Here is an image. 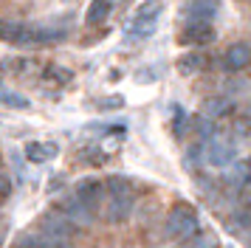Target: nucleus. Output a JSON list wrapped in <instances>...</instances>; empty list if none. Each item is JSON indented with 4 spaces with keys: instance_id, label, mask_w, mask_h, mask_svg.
Listing matches in <instances>:
<instances>
[{
    "instance_id": "12",
    "label": "nucleus",
    "mask_w": 251,
    "mask_h": 248,
    "mask_svg": "<svg viewBox=\"0 0 251 248\" xmlns=\"http://www.w3.org/2000/svg\"><path fill=\"white\" fill-rule=\"evenodd\" d=\"M249 62H251V45L237 43V45L228 48V54H226V68L228 71H240V68H246Z\"/></svg>"
},
{
    "instance_id": "4",
    "label": "nucleus",
    "mask_w": 251,
    "mask_h": 248,
    "mask_svg": "<svg viewBox=\"0 0 251 248\" xmlns=\"http://www.w3.org/2000/svg\"><path fill=\"white\" fill-rule=\"evenodd\" d=\"M203 155H206V164L223 169V167H231V164L237 161V147H234V141L215 135V138H209V141H206Z\"/></svg>"
},
{
    "instance_id": "23",
    "label": "nucleus",
    "mask_w": 251,
    "mask_h": 248,
    "mask_svg": "<svg viewBox=\"0 0 251 248\" xmlns=\"http://www.w3.org/2000/svg\"><path fill=\"white\" fill-rule=\"evenodd\" d=\"M198 133L203 135V138L212 135V122H209V116H201V119H198Z\"/></svg>"
},
{
    "instance_id": "9",
    "label": "nucleus",
    "mask_w": 251,
    "mask_h": 248,
    "mask_svg": "<svg viewBox=\"0 0 251 248\" xmlns=\"http://www.w3.org/2000/svg\"><path fill=\"white\" fill-rule=\"evenodd\" d=\"M217 14V0H189L183 6V17L186 20H212Z\"/></svg>"
},
{
    "instance_id": "2",
    "label": "nucleus",
    "mask_w": 251,
    "mask_h": 248,
    "mask_svg": "<svg viewBox=\"0 0 251 248\" xmlns=\"http://www.w3.org/2000/svg\"><path fill=\"white\" fill-rule=\"evenodd\" d=\"M104 195H107V203H104V220L110 223H122L130 217L133 212V203H136V189L127 178H107L104 183Z\"/></svg>"
},
{
    "instance_id": "22",
    "label": "nucleus",
    "mask_w": 251,
    "mask_h": 248,
    "mask_svg": "<svg viewBox=\"0 0 251 248\" xmlns=\"http://www.w3.org/2000/svg\"><path fill=\"white\" fill-rule=\"evenodd\" d=\"M9 195H12V180L6 178V175H0V206L9 200Z\"/></svg>"
},
{
    "instance_id": "6",
    "label": "nucleus",
    "mask_w": 251,
    "mask_h": 248,
    "mask_svg": "<svg viewBox=\"0 0 251 248\" xmlns=\"http://www.w3.org/2000/svg\"><path fill=\"white\" fill-rule=\"evenodd\" d=\"M76 200L82 203V206H88L91 212H96L99 206H102V198H104V183H99L96 178H85L76 183Z\"/></svg>"
},
{
    "instance_id": "21",
    "label": "nucleus",
    "mask_w": 251,
    "mask_h": 248,
    "mask_svg": "<svg viewBox=\"0 0 251 248\" xmlns=\"http://www.w3.org/2000/svg\"><path fill=\"white\" fill-rule=\"evenodd\" d=\"M51 79H57V82H71V71H65V68H59V65H48V71H46Z\"/></svg>"
},
{
    "instance_id": "14",
    "label": "nucleus",
    "mask_w": 251,
    "mask_h": 248,
    "mask_svg": "<svg viewBox=\"0 0 251 248\" xmlns=\"http://www.w3.org/2000/svg\"><path fill=\"white\" fill-rule=\"evenodd\" d=\"M206 65V56L203 54H183L181 59H178V71H181L183 76H189V74H198L201 68Z\"/></svg>"
},
{
    "instance_id": "19",
    "label": "nucleus",
    "mask_w": 251,
    "mask_h": 248,
    "mask_svg": "<svg viewBox=\"0 0 251 248\" xmlns=\"http://www.w3.org/2000/svg\"><path fill=\"white\" fill-rule=\"evenodd\" d=\"M161 11H164V0H147V3H141L136 9L133 17H144V20H155Z\"/></svg>"
},
{
    "instance_id": "8",
    "label": "nucleus",
    "mask_w": 251,
    "mask_h": 248,
    "mask_svg": "<svg viewBox=\"0 0 251 248\" xmlns=\"http://www.w3.org/2000/svg\"><path fill=\"white\" fill-rule=\"evenodd\" d=\"M212 40H215V28L206 20H192L186 25V31H183V43H189V45H206Z\"/></svg>"
},
{
    "instance_id": "20",
    "label": "nucleus",
    "mask_w": 251,
    "mask_h": 248,
    "mask_svg": "<svg viewBox=\"0 0 251 248\" xmlns=\"http://www.w3.org/2000/svg\"><path fill=\"white\" fill-rule=\"evenodd\" d=\"M186 248H217V240L212 234H195V237H189V246Z\"/></svg>"
},
{
    "instance_id": "18",
    "label": "nucleus",
    "mask_w": 251,
    "mask_h": 248,
    "mask_svg": "<svg viewBox=\"0 0 251 248\" xmlns=\"http://www.w3.org/2000/svg\"><path fill=\"white\" fill-rule=\"evenodd\" d=\"M155 20H144V17H133V23L127 25V34L130 37H150V34H155Z\"/></svg>"
},
{
    "instance_id": "10",
    "label": "nucleus",
    "mask_w": 251,
    "mask_h": 248,
    "mask_svg": "<svg viewBox=\"0 0 251 248\" xmlns=\"http://www.w3.org/2000/svg\"><path fill=\"white\" fill-rule=\"evenodd\" d=\"M59 147L54 141H31V144H25V158L31 161V164H46L51 158H57Z\"/></svg>"
},
{
    "instance_id": "15",
    "label": "nucleus",
    "mask_w": 251,
    "mask_h": 248,
    "mask_svg": "<svg viewBox=\"0 0 251 248\" xmlns=\"http://www.w3.org/2000/svg\"><path fill=\"white\" fill-rule=\"evenodd\" d=\"M228 110H231V101H228L226 96H215V99H206L203 101V116H209V119L226 116Z\"/></svg>"
},
{
    "instance_id": "13",
    "label": "nucleus",
    "mask_w": 251,
    "mask_h": 248,
    "mask_svg": "<svg viewBox=\"0 0 251 248\" xmlns=\"http://www.w3.org/2000/svg\"><path fill=\"white\" fill-rule=\"evenodd\" d=\"M228 183L231 186H249L251 183V164H246V161H234L231 164V175H228Z\"/></svg>"
},
{
    "instance_id": "11",
    "label": "nucleus",
    "mask_w": 251,
    "mask_h": 248,
    "mask_svg": "<svg viewBox=\"0 0 251 248\" xmlns=\"http://www.w3.org/2000/svg\"><path fill=\"white\" fill-rule=\"evenodd\" d=\"M62 212H65V217H68L74 225H91V220H93L91 209H88V206H82V203L76 200V195H74L71 200L62 203Z\"/></svg>"
},
{
    "instance_id": "16",
    "label": "nucleus",
    "mask_w": 251,
    "mask_h": 248,
    "mask_svg": "<svg viewBox=\"0 0 251 248\" xmlns=\"http://www.w3.org/2000/svg\"><path fill=\"white\" fill-rule=\"evenodd\" d=\"M110 0H91V6H88V14H85V20L91 23V25H96V23H102L107 14H110Z\"/></svg>"
},
{
    "instance_id": "3",
    "label": "nucleus",
    "mask_w": 251,
    "mask_h": 248,
    "mask_svg": "<svg viewBox=\"0 0 251 248\" xmlns=\"http://www.w3.org/2000/svg\"><path fill=\"white\" fill-rule=\"evenodd\" d=\"M198 234V214L192 206L178 203L170 214H167V237L170 240H189Z\"/></svg>"
},
{
    "instance_id": "26",
    "label": "nucleus",
    "mask_w": 251,
    "mask_h": 248,
    "mask_svg": "<svg viewBox=\"0 0 251 248\" xmlns=\"http://www.w3.org/2000/svg\"><path fill=\"white\" fill-rule=\"evenodd\" d=\"M119 3H122V0H119Z\"/></svg>"
},
{
    "instance_id": "25",
    "label": "nucleus",
    "mask_w": 251,
    "mask_h": 248,
    "mask_svg": "<svg viewBox=\"0 0 251 248\" xmlns=\"http://www.w3.org/2000/svg\"><path fill=\"white\" fill-rule=\"evenodd\" d=\"M246 116H249V119H251V104H249V107H246Z\"/></svg>"
},
{
    "instance_id": "24",
    "label": "nucleus",
    "mask_w": 251,
    "mask_h": 248,
    "mask_svg": "<svg viewBox=\"0 0 251 248\" xmlns=\"http://www.w3.org/2000/svg\"><path fill=\"white\" fill-rule=\"evenodd\" d=\"M6 228H9V225H6V220H0V243H3V237H6Z\"/></svg>"
},
{
    "instance_id": "1",
    "label": "nucleus",
    "mask_w": 251,
    "mask_h": 248,
    "mask_svg": "<svg viewBox=\"0 0 251 248\" xmlns=\"http://www.w3.org/2000/svg\"><path fill=\"white\" fill-rule=\"evenodd\" d=\"M68 34V20H51V23H17V20H0V40L12 45H43L62 40Z\"/></svg>"
},
{
    "instance_id": "17",
    "label": "nucleus",
    "mask_w": 251,
    "mask_h": 248,
    "mask_svg": "<svg viewBox=\"0 0 251 248\" xmlns=\"http://www.w3.org/2000/svg\"><path fill=\"white\" fill-rule=\"evenodd\" d=\"M0 104H3V107H14V110H25V107H28V99H25L20 90H3L0 88Z\"/></svg>"
},
{
    "instance_id": "5",
    "label": "nucleus",
    "mask_w": 251,
    "mask_h": 248,
    "mask_svg": "<svg viewBox=\"0 0 251 248\" xmlns=\"http://www.w3.org/2000/svg\"><path fill=\"white\" fill-rule=\"evenodd\" d=\"M40 231H46L51 237H59V240H71L76 234V225L65 217V212H48L40 217Z\"/></svg>"
},
{
    "instance_id": "7",
    "label": "nucleus",
    "mask_w": 251,
    "mask_h": 248,
    "mask_svg": "<svg viewBox=\"0 0 251 248\" xmlns=\"http://www.w3.org/2000/svg\"><path fill=\"white\" fill-rule=\"evenodd\" d=\"M14 248H71V240H59V237H51L46 231H34V234H23Z\"/></svg>"
}]
</instances>
